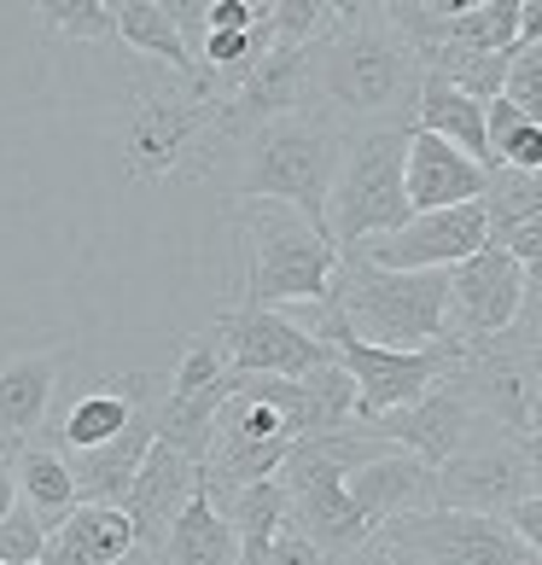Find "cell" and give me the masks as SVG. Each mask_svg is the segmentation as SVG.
<instances>
[{
  "label": "cell",
  "instance_id": "obj_39",
  "mask_svg": "<svg viewBox=\"0 0 542 565\" xmlns=\"http://www.w3.org/2000/svg\"><path fill=\"white\" fill-rule=\"evenodd\" d=\"M12 449H0V519H7L12 508H18V472H12Z\"/></svg>",
  "mask_w": 542,
  "mask_h": 565
},
{
  "label": "cell",
  "instance_id": "obj_31",
  "mask_svg": "<svg viewBox=\"0 0 542 565\" xmlns=\"http://www.w3.org/2000/svg\"><path fill=\"white\" fill-rule=\"evenodd\" d=\"M216 380H227V362H222V350L211 332H199L193 344L181 350V362L170 373V396H193V391H211Z\"/></svg>",
  "mask_w": 542,
  "mask_h": 565
},
{
  "label": "cell",
  "instance_id": "obj_33",
  "mask_svg": "<svg viewBox=\"0 0 542 565\" xmlns=\"http://www.w3.org/2000/svg\"><path fill=\"white\" fill-rule=\"evenodd\" d=\"M502 99H513L531 122H542V47H519L508 58V88Z\"/></svg>",
  "mask_w": 542,
  "mask_h": 565
},
{
  "label": "cell",
  "instance_id": "obj_6",
  "mask_svg": "<svg viewBox=\"0 0 542 565\" xmlns=\"http://www.w3.org/2000/svg\"><path fill=\"white\" fill-rule=\"evenodd\" d=\"M403 158H408V129L344 135V158H339V175H332V193H327V239L339 245V257L414 222L408 186H403Z\"/></svg>",
  "mask_w": 542,
  "mask_h": 565
},
{
  "label": "cell",
  "instance_id": "obj_15",
  "mask_svg": "<svg viewBox=\"0 0 542 565\" xmlns=\"http://www.w3.org/2000/svg\"><path fill=\"white\" fill-rule=\"evenodd\" d=\"M193 490H199V467H193V460H187L181 449H170V444H152V455L140 460V472L129 484V495L117 501V508L129 513V525H135V548L140 554L158 559L163 536H170L181 508L193 501Z\"/></svg>",
  "mask_w": 542,
  "mask_h": 565
},
{
  "label": "cell",
  "instance_id": "obj_34",
  "mask_svg": "<svg viewBox=\"0 0 542 565\" xmlns=\"http://www.w3.org/2000/svg\"><path fill=\"white\" fill-rule=\"evenodd\" d=\"M263 18H268V0H211V7H199L204 35H245V30H257Z\"/></svg>",
  "mask_w": 542,
  "mask_h": 565
},
{
  "label": "cell",
  "instance_id": "obj_4",
  "mask_svg": "<svg viewBox=\"0 0 542 565\" xmlns=\"http://www.w3.org/2000/svg\"><path fill=\"white\" fill-rule=\"evenodd\" d=\"M327 303L344 316L357 339L380 350H432L449 332V275H397L362 257H339Z\"/></svg>",
  "mask_w": 542,
  "mask_h": 565
},
{
  "label": "cell",
  "instance_id": "obj_23",
  "mask_svg": "<svg viewBox=\"0 0 542 565\" xmlns=\"http://www.w3.org/2000/svg\"><path fill=\"white\" fill-rule=\"evenodd\" d=\"M485 211L496 250H508L519 268L542 263V175H490Z\"/></svg>",
  "mask_w": 542,
  "mask_h": 565
},
{
  "label": "cell",
  "instance_id": "obj_24",
  "mask_svg": "<svg viewBox=\"0 0 542 565\" xmlns=\"http://www.w3.org/2000/svg\"><path fill=\"white\" fill-rule=\"evenodd\" d=\"M111 7H117V35L129 41L135 58H158L170 76H187V82L211 76V71L199 65L193 41L181 35L170 0H111Z\"/></svg>",
  "mask_w": 542,
  "mask_h": 565
},
{
  "label": "cell",
  "instance_id": "obj_36",
  "mask_svg": "<svg viewBox=\"0 0 542 565\" xmlns=\"http://www.w3.org/2000/svg\"><path fill=\"white\" fill-rule=\"evenodd\" d=\"M268 565H332V559H327L316 542H309V536L286 519V531L275 536V548H268Z\"/></svg>",
  "mask_w": 542,
  "mask_h": 565
},
{
  "label": "cell",
  "instance_id": "obj_25",
  "mask_svg": "<svg viewBox=\"0 0 542 565\" xmlns=\"http://www.w3.org/2000/svg\"><path fill=\"white\" fill-rule=\"evenodd\" d=\"M12 472H18V501L41 519L47 531H59L65 519L82 508V490H76V478H71V460L47 449V444H24L12 460Z\"/></svg>",
  "mask_w": 542,
  "mask_h": 565
},
{
  "label": "cell",
  "instance_id": "obj_19",
  "mask_svg": "<svg viewBox=\"0 0 542 565\" xmlns=\"http://www.w3.org/2000/svg\"><path fill=\"white\" fill-rule=\"evenodd\" d=\"M158 408H163V403H146V408L135 414V426H129V431H117L106 449H82V455H65V460H71V478H76V490H82V501H99V508H117V501L129 495L135 472H140V460L152 455V444H158Z\"/></svg>",
  "mask_w": 542,
  "mask_h": 565
},
{
  "label": "cell",
  "instance_id": "obj_30",
  "mask_svg": "<svg viewBox=\"0 0 542 565\" xmlns=\"http://www.w3.org/2000/svg\"><path fill=\"white\" fill-rule=\"evenodd\" d=\"M332 24H339V7H332V0H268L275 47H316Z\"/></svg>",
  "mask_w": 542,
  "mask_h": 565
},
{
  "label": "cell",
  "instance_id": "obj_16",
  "mask_svg": "<svg viewBox=\"0 0 542 565\" xmlns=\"http://www.w3.org/2000/svg\"><path fill=\"white\" fill-rule=\"evenodd\" d=\"M403 186H408V211H414V216L461 211V204H485V193H490V170H485V163H472L467 152H455L449 140L408 129Z\"/></svg>",
  "mask_w": 542,
  "mask_h": 565
},
{
  "label": "cell",
  "instance_id": "obj_1",
  "mask_svg": "<svg viewBox=\"0 0 542 565\" xmlns=\"http://www.w3.org/2000/svg\"><path fill=\"white\" fill-rule=\"evenodd\" d=\"M421 88L426 65L385 7H339V24L309 47V111L339 135L414 129Z\"/></svg>",
  "mask_w": 542,
  "mask_h": 565
},
{
  "label": "cell",
  "instance_id": "obj_29",
  "mask_svg": "<svg viewBox=\"0 0 542 565\" xmlns=\"http://www.w3.org/2000/svg\"><path fill=\"white\" fill-rule=\"evenodd\" d=\"M35 24H41V35L94 47V41H111L117 35V7H111V0H41Z\"/></svg>",
  "mask_w": 542,
  "mask_h": 565
},
{
  "label": "cell",
  "instance_id": "obj_17",
  "mask_svg": "<svg viewBox=\"0 0 542 565\" xmlns=\"http://www.w3.org/2000/svg\"><path fill=\"white\" fill-rule=\"evenodd\" d=\"M163 391H170V380H158V373H123V380L88 385L59 420V455L106 449L117 431L135 426V414L146 403H163Z\"/></svg>",
  "mask_w": 542,
  "mask_h": 565
},
{
  "label": "cell",
  "instance_id": "obj_27",
  "mask_svg": "<svg viewBox=\"0 0 542 565\" xmlns=\"http://www.w3.org/2000/svg\"><path fill=\"white\" fill-rule=\"evenodd\" d=\"M158 565H240V536L211 508L204 490H193V501H187L181 519L170 525V536L158 548Z\"/></svg>",
  "mask_w": 542,
  "mask_h": 565
},
{
  "label": "cell",
  "instance_id": "obj_8",
  "mask_svg": "<svg viewBox=\"0 0 542 565\" xmlns=\"http://www.w3.org/2000/svg\"><path fill=\"white\" fill-rule=\"evenodd\" d=\"M542 344L519 339H490V344H467L461 362H455L449 385L472 403V414L508 437H536L542 426Z\"/></svg>",
  "mask_w": 542,
  "mask_h": 565
},
{
  "label": "cell",
  "instance_id": "obj_18",
  "mask_svg": "<svg viewBox=\"0 0 542 565\" xmlns=\"http://www.w3.org/2000/svg\"><path fill=\"white\" fill-rule=\"evenodd\" d=\"M344 495H350V508H357L373 531H385V525H397V519L432 508V467L414 460V455H403V449H391V455H380V460H368V467L350 472Z\"/></svg>",
  "mask_w": 542,
  "mask_h": 565
},
{
  "label": "cell",
  "instance_id": "obj_7",
  "mask_svg": "<svg viewBox=\"0 0 542 565\" xmlns=\"http://www.w3.org/2000/svg\"><path fill=\"white\" fill-rule=\"evenodd\" d=\"M316 339L332 344V355L344 362V373L357 380V426H373L380 414H397L408 403H421V396L437 385V380H449L455 362H461V339H444V344H432V350H380V344H368L357 339V332L344 327V316L332 303L316 309Z\"/></svg>",
  "mask_w": 542,
  "mask_h": 565
},
{
  "label": "cell",
  "instance_id": "obj_11",
  "mask_svg": "<svg viewBox=\"0 0 542 565\" xmlns=\"http://www.w3.org/2000/svg\"><path fill=\"white\" fill-rule=\"evenodd\" d=\"M485 245H490V211L485 204H461V211L414 216L408 227H397L385 239H368L350 257H362L373 268H397V275H449V268H461Z\"/></svg>",
  "mask_w": 542,
  "mask_h": 565
},
{
  "label": "cell",
  "instance_id": "obj_20",
  "mask_svg": "<svg viewBox=\"0 0 542 565\" xmlns=\"http://www.w3.org/2000/svg\"><path fill=\"white\" fill-rule=\"evenodd\" d=\"M53 396H59V350H30L0 362V449L18 455L24 444H35Z\"/></svg>",
  "mask_w": 542,
  "mask_h": 565
},
{
  "label": "cell",
  "instance_id": "obj_28",
  "mask_svg": "<svg viewBox=\"0 0 542 565\" xmlns=\"http://www.w3.org/2000/svg\"><path fill=\"white\" fill-rule=\"evenodd\" d=\"M485 140H490V175H542V122H531L513 99L485 106Z\"/></svg>",
  "mask_w": 542,
  "mask_h": 565
},
{
  "label": "cell",
  "instance_id": "obj_38",
  "mask_svg": "<svg viewBox=\"0 0 542 565\" xmlns=\"http://www.w3.org/2000/svg\"><path fill=\"white\" fill-rule=\"evenodd\" d=\"M519 47H542V0H519Z\"/></svg>",
  "mask_w": 542,
  "mask_h": 565
},
{
  "label": "cell",
  "instance_id": "obj_26",
  "mask_svg": "<svg viewBox=\"0 0 542 565\" xmlns=\"http://www.w3.org/2000/svg\"><path fill=\"white\" fill-rule=\"evenodd\" d=\"M414 129H421V135H437V140H449L455 152H467L472 163H485V170H490L485 106H478L472 94H461V88H449V82L426 76V88H421V106H414Z\"/></svg>",
  "mask_w": 542,
  "mask_h": 565
},
{
  "label": "cell",
  "instance_id": "obj_35",
  "mask_svg": "<svg viewBox=\"0 0 542 565\" xmlns=\"http://www.w3.org/2000/svg\"><path fill=\"white\" fill-rule=\"evenodd\" d=\"M339 565H426V559L414 554L408 542H397L391 531H373V536L362 542V548H350Z\"/></svg>",
  "mask_w": 542,
  "mask_h": 565
},
{
  "label": "cell",
  "instance_id": "obj_37",
  "mask_svg": "<svg viewBox=\"0 0 542 565\" xmlns=\"http://www.w3.org/2000/svg\"><path fill=\"white\" fill-rule=\"evenodd\" d=\"M508 525H513V536L542 559V501H536V495H531V501H519V508L508 513Z\"/></svg>",
  "mask_w": 542,
  "mask_h": 565
},
{
  "label": "cell",
  "instance_id": "obj_5",
  "mask_svg": "<svg viewBox=\"0 0 542 565\" xmlns=\"http://www.w3.org/2000/svg\"><path fill=\"white\" fill-rule=\"evenodd\" d=\"M234 234L245 245V303L280 309V303H327L339 275V245L316 234L286 204H234Z\"/></svg>",
  "mask_w": 542,
  "mask_h": 565
},
{
  "label": "cell",
  "instance_id": "obj_9",
  "mask_svg": "<svg viewBox=\"0 0 542 565\" xmlns=\"http://www.w3.org/2000/svg\"><path fill=\"white\" fill-rule=\"evenodd\" d=\"M519 501H531V437H508L496 426H478L432 472V508L508 519Z\"/></svg>",
  "mask_w": 542,
  "mask_h": 565
},
{
  "label": "cell",
  "instance_id": "obj_3",
  "mask_svg": "<svg viewBox=\"0 0 542 565\" xmlns=\"http://www.w3.org/2000/svg\"><path fill=\"white\" fill-rule=\"evenodd\" d=\"M222 76H146L135 71V111H129V140H123V175L129 181H170V175H199L204 146H211L216 111H222Z\"/></svg>",
  "mask_w": 542,
  "mask_h": 565
},
{
  "label": "cell",
  "instance_id": "obj_40",
  "mask_svg": "<svg viewBox=\"0 0 542 565\" xmlns=\"http://www.w3.org/2000/svg\"><path fill=\"white\" fill-rule=\"evenodd\" d=\"M536 444H542V426H536Z\"/></svg>",
  "mask_w": 542,
  "mask_h": 565
},
{
  "label": "cell",
  "instance_id": "obj_2",
  "mask_svg": "<svg viewBox=\"0 0 542 565\" xmlns=\"http://www.w3.org/2000/svg\"><path fill=\"white\" fill-rule=\"evenodd\" d=\"M339 158H344V135L321 111H291L263 122L240 146H227L211 163V175L234 204H286L316 234H327V193H332V175H339Z\"/></svg>",
  "mask_w": 542,
  "mask_h": 565
},
{
  "label": "cell",
  "instance_id": "obj_21",
  "mask_svg": "<svg viewBox=\"0 0 542 565\" xmlns=\"http://www.w3.org/2000/svg\"><path fill=\"white\" fill-rule=\"evenodd\" d=\"M280 490H286V501H291V525L316 542L332 565L373 536V525H368L357 508H350L344 478H304V484H280Z\"/></svg>",
  "mask_w": 542,
  "mask_h": 565
},
{
  "label": "cell",
  "instance_id": "obj_14",
  "mask_svg": "<svg viewBox=\"0 0 542 565\" xmlns=\"http://www.w3.org/2000/svg\"><path fill=\"white\" fill-rule=\"evenodd\" d=\"M478 426H485V420L472 414L467 396L455 391L449 380H437V385L421 396V403H408V408H397V414H380V420H373L368 431H380L385 444H397L403 455L426 460V467L437 472Z\"/></svg>",
  "mask_w": 542,
  "mask_h": 565
},
{
  "label": "cell",
  "instance_id": "obj_32",
  "mask_svg": "<svg viewBox=\"0 0 542 565\" xmlns=\"http://www.w3.org/2000/svg\"><path fill=\"white\" fill-rule=\"evenodd\" d=\"M47 525L18 501V508L0 519V565H41V554H47Z\"/></svg>",
  "mask_w": 542,
  "mask_h": 565
},
{
  "label": "cell",
  "instance_id": "obj_13",
  "mask_svg": "<svg viewBox=\"0 0 542 565\" xmlns=\"http://www.w3.org/2000/svg\"><path fill=\"white\" fill-rule=\"evenodd\" d=\"M385 531L397 542H408L426 565H542L525 542L513 536L508 519H490V513L426 508V513H408Z\"/></svg>",
  "mask_w": 542,
  "mask_h": 565
},
{
  "label": "cell",
  "instance_id": "obj_22",
  "mask_svg": "<svg viewBox=\"0 0 542 565\" xmlns=\"http://www.w3.org/2000/svg\"><path fill=\"white\" fill-rule=\"evenodd\" d=\"M135 525L123 508H99V501H82V508L47 536V554L41 565H123L135 559Z\"/></svg>",
  "mask_w": 542,
  "mask_h": 565
},
{
  "label": "cell",
  "instance_id": "obj_12",
  "mask_svg": "<svg viewBox=\"0 0 542 565\" xmlns=\"http://www.w3.org/2000/svg\"><path fill=\"white\" fill-rule=\"evenodd\" d=\"M525 316V268L508 250L485 245L461 268H449V332L461 344L508 339Z\"/></svg>",
  "mask_w": 542,
  "mask_h": 565
},
{
  "label": "cell",
  "instance_id": "obj_10",
  "mask_svg": "<svg viewBox=\"0 0 542 565\" xmlns=\"http://www.w3.org/2000/svg\"><path fill=\"white\" fill-rule=\"evenodd\" d=\"M211 339L222 350L227 373H240V380H309L316 367L332 362L327 339H316L280 309H252V303L222 309Z\"/></svg>",
  "mask_w": 542,
  "mask_h": 565
},
{
  "label": "cell",
  "instance_id": "obj_41",
  "mask_svg": "<svg viewBox=\"0 0 542 565\" xmlns=\"http://www.w3.org/2000/svg\"><path fill=\"white\" fill-rule=\"evenodd\" d=\"M536 385H542V373H536Z\"/></svg>",
  "mask_w": 542,
  "mask_h": 565
}]
</instances>
